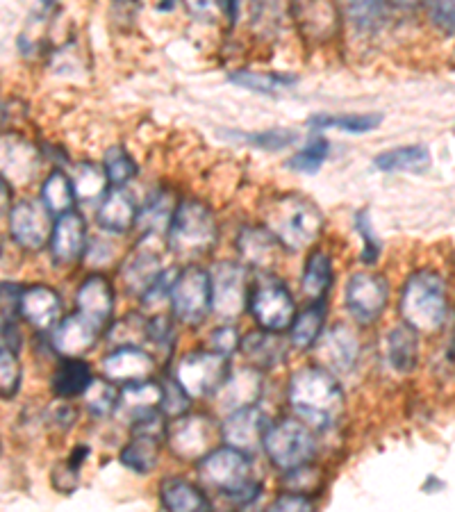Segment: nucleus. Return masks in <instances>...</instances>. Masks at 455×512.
<instances>
[{
  "mask_svg": "<svg viewBox=\"0 0 455 512\" xmlns=\"http://www.w3.org/2000/svg\"><path fill=\"white\" fill-rule=\"evenodd\" d=\"M110 337L112 342H119V346H137L142 340H148V321H144L139 315H132L114 326Z\"/></svg>",
  "mask_w": 455,
  "mask_h": 512,
  "instance_id": "nucleus-46",
  "label": "nucleus"
},
{
  "mask_svg": "<svg viewBox=\"0 0 455 512\" xmlns=\"http://www.w3.org/2000/svg\"><path fill=\"white\" fill-rule=\"evenodd\" d=\"M264 226H267L287 251H303L317 242L324 228V214L310 198L299 194H287L273 201L264 210Z\"/></svg>",
  "mask_w": 455,
  "mask_h": 512,
  "instance_id": "nucleus-3",
  "label": "nucleus"
},
{
  "mask_svg": "<svg viewBox=\"0 0 455 512\" xmlns=\"http://www.w3.org/2000/svg\"><path fill=\"white\" fill-rule=\"evenodd\" d=\"M242 351L253 367H276L280 360H285V342L276 337L273 330H264L262 333H251L242 340Z\"/></svg>",
  "mask_w": 455,
  "mask_h": 512,
  "instance_id": "nucleus-29",
  "label": "nucleus"
},
{
  "mask_svg": "<svg viewBox=\"0 0 455 512\" xmlns=\"http://www.w3.org/2000/svg\"><path fill=\"white\" fill-rule=\"evenodd\" d=\"M289 403L312 428L333 426L344 406V392L326 367H305L289 381Z\"/></svg>",
  "mask_w": 455,
  "mask_h": 512,
  "instance_id": "nucleus-1",
  "label": "nucleus"
},
{
  "mask_svg": "<svg viewBox=\"0 0 455 512\" xmlns=\"http://www.w3.org/2000/svg\"><path fill=\"white\" fill-rule=\"evenodd\" d=\"M387 360L390 365L401 371V374H408L417 367L419 360V340L417 330L408 326L403 321V326H396L390 335H387Z\"/></svg>",
  "mask_w": 455,
  "mask_h": 512,
  "instance_id": "nucleus-28",
  "label": "nucleus"
},
{
  "mask_svg": "<svg viewBox=\"0 0 455 512\" xmlns=\"http://www.w3.org/2000/svg\"><path fill=\"white\" fill-rule=\"evenodd\" d=\"M230 82L239 87L251 89L255 94H278L280 89L292 87L296 76H287V73H260V71H235L230 73Z\"/></svg>",
  "mask_w": 455,
  "mask_h": 512,
  "instance_id": "nucleus-37",
  "label": "nucleus"
},
{
  "mask_svg": "<svg viewBox=\"0 0 455 512\" xmlns=\"http://www.w3.org/2000/svg\"><path fill=\"white\" fill-rule=\"evenodd\" d=\"M248 308H251L255 321L264 330H273V333H280V330L292 326L296 317L292 294L278 280H267V283H262L255 289L251 299H248Z\"/></svg>",
  "mask_w": 455,
  "mask_h": 512,
  "instance_id": "nucleus-12",
  "label": "nucleus"
},
{
  "mask_svg": "<svg viewBox=\"0 0 455 512\" xmlns=\"http://www.w3.org/2000/svg\"><path fill=\"white\" fill-rule=\"evenodd\" d=\"M212 310L221 319H237L246 310V267L237 262H217L210 269Z\"/></svg>",
  "mask_w": 455,
  "mask_h": 512,
  "instance_id": "nucleus-9",
  "label": "nucleus"
},
{
  "mask_svg": "<svg viewBox=\"0 0 455 512\" xmlns=\"http://www.w3.org/2000/svg\"><path fill=\"white\" fill-rule=\"evenodd\" d=\"M41 5H44V7H51V5H55V0H41Z\"/></svg>",
  "mask_w": 455,
  "mask_h": 512,
  "instance_id": "nucleus-54",
  "label": "nucleus"
},
{
  "mask_svg": "<svg viewBox=\"0 0 455 512\" xmlns=\"http://www.w3.org/2000/svg\"><path fill=\"white\" fill-rule=\"evenodd\" d=\"M333 285V262H330L328 253L314 251L308 262H305L303 276H301V287L303 294L312 301H321L326 292Z\"/></svg>",
  "mask_w": 455,
  "mask_h": 512,
  "instance_id": "nucleus-31",
  "label": "nucleus"
},
{
  "mask_svg": "<svg viewBox=\"0 0 455 512\" xmlns=\"http://www.w3.org/2000/svg\"><path fill=\"white\" fill-rule=\"evenodd\" d=\"M280 249H283V244L278 242V237L267 226L244 228L237 237L239 255H242L246 264L258 269H267L271 264H276L280 258Z\"/></svg>",
  "mask_w": 455,
  "mask_h": 512,
  "instance_id": "nucleus-24",
  "label": "nucleus"
},
{
  "mask_svg": "<svg viewBox=\"0 0 455 512\" xmlns=\"http://www.w3.org/2000/svg\"><path fill=\"white\" fill-rule=\"evenodd\" d=\"M171 308L178 321L198 326L212 310V280L210 274L196 264H189L178 274L171 289Z\"/></svg>",
  "mask_w": 455,
  "mask_h": 512,
  "instance_id": "nucleus-8",
  "label": "nucleus"
},
{
  "mask_svg": "<svg viewBox=\"0 0 455 512\" xmlns=\"http://www.w3.org/2000/svg\"><path fill=\"white\" fill-rule=\"evenodd\" d=\"M360 355L358 335L344 324L333 326L326 333H321L317 344V358L324 362V367L333 374H346L351 371Z\"/></svg>",
  "mask_w": 455,
  "mask_h": 512,
  "instance_id": "nucleus-16",
  "label": "nucleus"
},
{
  "mask_svg": "<svg viewBox=\"0 0 455 512\" xmlns=\"http://www.w3.org/2000/svg\"><path fill=\"white\" fill-rule=\"evenodd\" d=\"M119 399H121V390L114 383L107 381H91L85 392V406L91 412V415L98 419H105L117 412L119 408Z\"/></svg>",
  "mask_w": 455,
  "mask_h": 512,
  "instance_id": "nucleus-39",
  "label": "nucleus"
},
{
  "mask_svg": "<svg viewBox=\"0 0 455 512\" xmlns=\"http://www.w3.org/2000/svg\"><path fill=\"white\" fill-rule=\"evenodd\" d=\"M98 337V328L91 324L87 317H82L80 312L76 315L64 317L60 324L53 330V346L55 351L64 355V358H80L82 353H87L94 346Z\"/></svg>",
  "mask_w": 455,
  "mask_h": 512,
  "instance_id": "nucleus-21",
  "label": "nucleus"
},
{
  "mask_svg": "<svg viewBox=\"0 0 455 512\" xmlns=\"http://www.w3.org/2000/svg\"><path fill=\"white\" fill-rule=\"evenodd\" d=\"M262 394V374L258 367L239 369L235 374L228 376V381L221 385L217 392L219 396V408L221 410H239L246 406H255Z\"/></svg>",
  "mask_w": 455,
  "mask_h": 512,
  "instance_id": "nucleus-22",
  "label": "nucleus"
},
{
  "mask_svg": "<svg viewBox=\"0 0 455 512\" xmlns=\"http://www.w3.org/2000/svg\"><path fill=\"white\" fill-rule=\"evenodd\" d=\"M37 169V153L28 142L16 137H5L3 146V173L5 178H16L26 183Z\"/></svg>",
  "mask_w": 455,
  "mask_h": 512,
  "instance_id": "nucleus-32",
  "label": "nucleus"
},
{
  "mask_svg": "<svg viewBox=\"0 0 455 512\" xmlns=\"http://www.w3.org/2000/svg\"><path fill=\"white\" fill-rule=\"evenodd\" d=\"M76 305L82 317H87L98 330H103L110 324L114 312L112 285L103 276H89L78 287Z\"/></svg>",
  "mask_w": 455,
  "mask_h": 512,
  "instance_id": "nucleus-20",
  "label": "nucleus"
},
{
  "mask_svg": "<svg viewBox=\"0 0 455 512\" xmlns=\"http://www.w3.org/2000/svg\"><path fill=\"white\" fill-rule=\"evenodd\" d=\"M87 249V226L85 219L78 212H66L57 217L53 237H51V251L57 264H73L78 262Z\"/></svg>",
  "mask_w": 455,
  "mask_h": 512,
  "instance_id": "nucleus-18",
  "label": "nucleus"
},
{
  "mask_svg": "<svg viewBox=\"0 0 455 512\" xmlns=\"http://www.w3.org/2000/svg\"><path fill=\"white\" fill-rule=\"evenodd\" d=\"M355 230H358V235H362V242H364L362 262L374 264L378 260V253H380V242L376 239L374 228H371V224H369V214L364 210L355 214Z\"/></svg>",
  "mask_w": 455,
  "mask_h": 512,
  "instance_id": "nucleus-49",
  "label": "nucleus"
},
{
  "mask_svg": "<svg viewBox=\"0 0 455 512\" xmlns=\"http://www.w3.org/2000/svg\"><path fill=\"white\" fill-rule=\"evenodd\" d=\"M346 308L360 324H374L385 312L390 285L378 274H353L346 283Z\"/></svg>",
  "mask_w": 455,
  "mask_h": 512,
  "instance_id": "nucleus-11",
  "label": "nucleus"
},
{
  "mask_svg": "<svg viewBox=\"0 0 455 512\" xmlns=\"http://www.w3.org/2000/svg\"><path fill=\"white\" fill-rule=\"evenodd\" d=\"M228 358L217 351H194L182 355L176 365V381L192 399H205L221 390L228 381Z\"/></svg>",
  "mask_w": 455,
  "mask_h": 512,
  "instance_id": "nucleus-7",
  "label": "nucleus"
},
{
  "mask_svg": "<svg viewBox=\"0 0 455 512\" xmlns=\"http://www.w3.org/2000/svg\"><path fill=\"white\" fill-rule=\"evenodd\" d=\"M396 7H405V10H412V7H419L428 3V0H392Z\"/></svg>",
  "mask_w": 455,
  "mask_h": 512,
  "instance_id": "nucleus-53",
  "label": "nucleus"
},
{
  "mask_svg": "<svg viewBox=\"0 0 455 512\" xmlns=\"http://www.w3.org/2000/svg\"><path fill=\"white\" fill-rule=\"evenodd\" d=\"M253 146L258 148H267V151H280V148L292 146L296 139H299V132L289 130V128H273L267 132H258V135H244Z\"/></svg>",
  "mask_w": 455,
  "mask_h": 512,
  "instance_id": "nucleus-47",
  "label": "nucleus"
},
{
  "mask_svg": "<svg viewBox=\"0 0 455 512\" xmlns=\"http://www.w3.org/2000/svg\"><path fill=\"white\" fill-rule=\"evenodd\" d=\"M269 510H273V512H280V510H289V512L305 510V512H310V510H314V501L305 497V494L287 492V494H283V497H278L276 501H273Z\"/></svg>",
  "mask_w": 455,
  "mask_h": 512,
  "instance_id": "nucleus-51",
  "label": "nucleus"
},
{
  "mask_svg": "<svg viewBox=\"0 0 455 512\" xmlns=\"http://www.w3.org/2000/svg\"><path fill=\"white\" fill-rule=\"evenodd\" d=\"M189 401H192V396L185 392V387H182L176 378L173 381H164L162 385V412L169 417H180L185 415L189 410Z\"/></svg>",
  "mask_w": 455,
  "mask_h": 512,
  "instance_id": "nucleus-45",
  "label": "nucleus"
},
{
  "mask_svg": "<svg viewBox=\"0 0 455 512\" xmlns=\"http://www.w3.org/2000/svg\"><path fill=\"white\" fill-rule=\"evenodd\" d=\"M328 151H330L328 139H324L321 135H314L310 142L287 162V169H292L296 173H317L321 169V164L326 162Z\"/></svg>",
  "mask_w": 455,
  "mask_h": 512,
  "instance_id": "nucleus-41",
  "label": "nucleus"
},
{
  "mask_svg": "<svg viewBox=\"0 0 455 512\" xmlns=\"http://www.w3.org/2000/svg\"><path fill=\"white\" fill-rule=\"evenodd\" d=\"M433 26L444 35H455V0H428Z\"/></svg>",
  "mask_w": 455,
  "mask_h": 512,
  "instance_id": "nucleus-48",
  "label": "nucleus"
},
{
  "mask_svg": "<svg viewBox=\"0 0 455 512\" xmlns=\"http://www.w3.org/2000/svg\"><path fill=\"white\" fill-rule=\"evenodd\" d=\"M387 0H344V10L360 30L376 28L385 14Z\"/></svg>",
  "mask_w": 455,
  "mask_h": 512,
  "instance_id": "nucleus-43",
  "label": "nucleus"
},
{
  "mask_svg": "<svg viewBox=\"0 0 455 512\" xmlns=\"http://www.w3.org/2000/svg\"><path fill=\"white\" fill-rule=\"evenodd\" d=\"M162 258H160V235H144L142 242L135 246L126 262H123V283L132 294L144 296L153 287L157 278L162 276Z\"/></svg>",
  "mask_w": 455,
  "mask_h": 512,
  "instance_id": "nucleus-13",
  "label": "nucleus"
},
{
  "mask_svg": "<svg viewBox=\"0 0 455 512\" xmlns=\"http://www.w3.org/2000/svg\"><path fill=\"white\" fill-rule=\"evenodd\" d=\"M160 499L164 508L178 512H203L212 508L210 499L196 485L182 478H167L160 487Z\"/></svg>",
  "mask_w": 455,
  "mask_h": 512,
  "instance_id": "nucleus-27",
  "label": "nucleus"
},
{
  "mask_svg": "<svg viewBox=\"0 0 455 512\" xmlns=\"http://www.w3.org/2000/svg\"><path fill=\"white\" fill-rule=\"evenodd\" d=\"M383 121V114H339V117H333V114H317V117L310 119V126L317 130H326V128H335V130H344V132H371L380 126Z\"/></svg>",
  "mask_w": 455,
  "mask_h": 512,
  "instance_id": "nucleus-38",
  "label": "nucleus"
},
{
  "mask_svg": "<svg viewBox=\"0 0 455 512\" xmlns=\"http://www.w3.org/2000/svg\"><path fill=\"white\" fill-rule=\"evenodd\" d=\"M262 449L267 451L269 460L280 472H292V469L308 465L312 460L314 451H317V440H314L310 426L305 421L283 419L269 426Z\"/></svg>",
  "mask_w": 455,
  "mask_h": 512,
  "instance_id": "nucleus-6",
  "label": "nucleus"
},
{
  "mask_svg": "<svg viewBox=\"0 0 455 512\" xmlns=\"http://www.w3.org/2000/svg\"><path fill=\"white\" fill-rule=\"evenodd\" d=\"M7 217H10L12 239L23 251H41L51 242L55 226L51 224V210L44 201L39 203L35 198L19 201Z\"/></svg>",
  "mask_w": 455,
  "mask_h": 512,
  "instance_id": "nucleus-10",
  "label": "nucleus"
},
{
  "mask_svg": "<svg viewBox=\"0 0 455 512\" xmlns=\"http://www.w3.org/2000/svg\"><path fill=\"white\" fill-rule=\"evenodd\" d=\"M324 319V303H314L310 308H305L301 315H296L292 326H289L292 346H296V349H310V346L317 344L321 333H324Z\"/></svg>",
  "mask_w": 455,
  "mask_h": 512,
  "instance_id": "nucleus-34",
  "label": "nucleus"
},
{
  "mask_svg": "<svg viewBox=\"0 0 455 512\" xmlns=\"http://www.w3.org/2000/svg\"><path fill=\"white\" fill-rule=\"evenodd\" d=\"M103 371L110 381L121 385L148 381L155 371V358L142 346H119L103 360Z\"/></svg>",
  "mask_w": 455,
  "mask_h": 512,
  "instance_id": "nucleus-17",
  "label": "nucleus"
},
{
  "mask_svg": "<svg viewBox=\"0 0 455 512\" xmlns=\"http://www.w3.org/2000/svg\"><path fill=\"white\" fill-rule=\"evenodd\" d=\"M176 214L173 201L167 192L155 194L151 201L144 205V210L137 214V226L144 230L146 235H162L164 230L169 233L171 219Z\"/></svg>",
  "mask_w": 455,
  "mask_h": 512,
  "instance_id": "nucleus-36",
  "label": "nucleus"
},
{
  "mask_svg": "<svg viewBox=\"0 0 455 512\" xmlns=\"http://www.w3.org/2000/svg\"><path fill=\"white\" fill-rule=\"evenodd\" d=\"M107 183H110V178H107L105 169L96 167V164L85 162L76 173V180H73V187H76V194L80 201H96V198H101L107 194Z\"/></svg>",
  "mask_w": 455,
  "mask_h": 512,
  "instance_id": "nucleus-40",
  "label": "nucleus"
},
{
  "mask_svg": "<svg viewBox=\"0 0 455 512\" xmlns=\"http://www.w3.org/2000/svg\"><path fill=\"white\" fill-rule=\"evenodd\" d=\"M21 317L32 328L51 330L62 321V299L55 289L46 285H35L23 289L21 296Z\"/></svg>",
  "mask_w": 455,
  "mask_h": 512,
  "instance_id": "nucleus-19",
  "label": "nucleus"
},
{
  "mask_svg": "<svg viewBox=\"0 0 455 512\" xmlns=\"http://www.w3.org/2000/svg\"><path fill=\"white\" fill-rule=\"evenodd\" d=\"M169 449L182 460H201L210 453L212 421L203 415L173 417L167 428Z\"/></svg>",
  "mask_w": 455,
  "mask_h": 512,
  "instance_id": "nucleus-14",
  "label": "nucleus"
},
{
  "mask_svg": "<svg viewBox=\"0 0 455 512\" xmlns=\"http://www.w3.org/2000/svg\"><path fill=\"white\" fill-rule=\"evenodd\" d=\"M155 410H162V385L151 383V381L121 385L117 415L137 421L146 415H151Z\"/></svg>",
  "mask_w": 455,
  "mask_h": 512,
  "instance_id": "nucleus-25",
  "label": "nucleus"
},
{
  "mask_svg": "<svg viewBox=\"0 0 455 512\" xmlns=\"http://www.w3.org/2000/svg\"><path fill=\"white\" fill-rule=\"evenodd\" d=\"M217 242V221L201 201L178 203L169 226V249L180 258H198Z\"/></svg>",
  "mask_w": 455,
  "mask_h": 512,
  "instance_id": "nucleus-5",
  "label": "nucleus"
},
{
  "mask_svg": "<svg viewBox=\"0 0 455 512\" xmlns=\"http://www.w3.org/2000/svg\"><path fill=\"white\" fill-rule=\"evenodd\" d=\"M103 169L107 173V178H110V185L114 187H123L128 180L137 176V164L123 146H112L110 151L105 153Z\"/></svg>",
  "mask_w": 455,
  "mask_h": 512,
  "instance_id": "nucleus-42",
  "label": "nucleus"
},
{
  "mask_svg": "<svg viewBox=\"0 0 455 512\" xmlns=\"http://www.w3.org/2000/svg\"><path fill=\"white\" fill-rule=\"evenodd\" d=\"M198 476L205 485L226 494L237 506H251L262 492V483L253 481L251 460L244 451L228 447V444L201 458Z\"/></svg>",
  "mask_w": 455,
  "mask_h": 512,
  "instance_id": "nucleus-2",
  "label": "nucleus"
},
{
  "mask_svg": "<svg viewBox=\"0 0 455 512\" xmlns=\"http://www.w3.org/2000/svg\"><path fill=\"white\" fill-rule=\"evenodd\" d=\"M91 371L87 362L78 358H66L60 367H57L53 376V392L60 399H73V396H85L87 387L91 385Z\"/></svg>",
  "mask_w": 455,
  "mask_h": 512,
  "instance_id": "nucleus-30",
  "label": "nucleus"
},
{
  "mask_svg": "<svg viewBox=\"0 0 455 512\" xmlns=\"http://www.w3.org/2000/svg\"><path fill=\"white\" fill-rule=\"evenodd\" d=\"M269 431V419L258 406H246L228 412L221 424V437L228 447L251 453L262 447L264 435Z\"/></svg>",
  "mask_w": 455,
  "mask_h": 512,
  "instance_id": "nucleus-15",
  "label": "nucleus"
},
{
  "mask_svg": "<svg viewBox=\"0 0 455 512\" xmlns=\"http://www.w3.org/2000/svg\"><path fill=\"white\" fill-rule=\"evenodd\" d=\"M137 205L132 201V196L126 192V189L114 187L103 196L101 205H98L96 212V221L98 226L107 233H117L123 235L137 224Z\"/></svg>",
  "mask_w": 455,
  "mask_h": 512,
  "instance_id": "nucleus-23",
  "label": "nucleus"
},
{
  "mask_svg": "<svg viewBox=\"0 0 455 512\" xmlns=\"http://www.w3.org/2000/svg\"><path fill=\"white\" fill-rule=\"evenodd\" d=\"M76 187L69 178H66V173L62 171H53L51 176L46 178L44 187H41V201L51 214L55 217H62L66 212H73V205H76Z\"/></svg>",
  "mask_w": 455,
  "mask_h": 512,
  "instance_id": "nucleus-35",
  "label": "nucleus"
},
{
  "mask_svg": "<svg viewBox=\"0 0 455 512\" xmlns=\"http://www.w3.org/2000/svg\"><path fill=\"white\" fill-rule=\"evenodd\" d=\"M374 167L378 171H426L430 167V153L426 146H399L376 155Z\"/></svg>",
  "mask_w": 455,
  "mask_h": 512,
  "instance_id": "nucleus-33",
  "label": "nucleus"
},
{
  "mask_svg": "<svg viewBox=\"0 0 455 512\" xmlns=\"http://www.w3.org/2000/svg\"><path fill=\"white\" fill-rule=\"evenodd\" d=\"M21 371L23 369L19 358H16V351L3 346V351H0V392H3V399H12L19 392Z\"/></svg>",
  "mask_w": 455,
  "mask_h": 512,
  "instance_id": "nucleus-44",
  "label": "nucleus"
},
{
  "mask_svg": "<svg viewBox=\"0 0 455 512\" xmlns=\"http://www.w3.org/2000/svg\"><path fill=\"white\" fill-rule=\"evenodd\" d=\"M185 3H187L189 10H192L198 16L214 14V10L219 7V0H185Z\"/></svg>",
  "mask_w": 455,
  "mask_h": 512,
  "instance_id": "nucleus-52",
  "label": "nucleus"
},
{
  "mask_svg": "<svg viewBox=\"0 0 455 512\" xmlns=\"http://www.w3.org/2000/svg\"><path fill=\"white\" fill-rule=\"evenodd\" d=\"M401 317L417 333H435L446 321V285L435 271H417L405 280L401 292Z\"/></svg>",
  "mask_w": 455,
  "mask_h": 512,
  "instance_id": "nucleus-4",
  "label": "nucleus"
},
{
  "mask_svg": "<svg viewBox=\"0 0 455 512\" xmlns=\"http://www.w3.org/2000/svg\"><path fill=\"white\" fill-rule=\"evenodd\" d=\"M160 437L155 433H132V440L121 451V462L135 474H151L160 460Z\"/></svg>",
  "mask_w": 455,
  "mask_h": 512,
  "instance_id": "nucleus-26",
  "label": "nucleus"
},
{
  "mask_svg": "<svg viewBox=\"0 0 455 512\" xmlns=\"http://www.w3.org/2000/svg\"><path fill=\"white\" fill-rule=\"evenodd\" d=\"M210 344H212V351H217L221 355H226V358H230L237 351V346H242V342H239V335L235 328L230 326H223V328H217L210 337Z\"/></svg>",
  "mask_w": 455,
  "mask_h": 512,
  "instance_id": "nucleus-50",
  "label": "nucleus"
}]
</instances>
